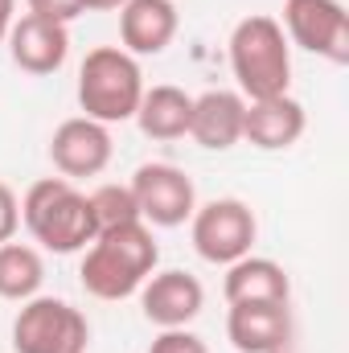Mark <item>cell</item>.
Segmentation results:
<instances>
[{"instance_id": "1", "label": "cell", "mask_w": 349, "mask_h": 353, "mask_svg": "<svg viewBox=\"0 0 349 353\" xmlns=\"http://www.w3.org/2000/svg\"><path fill=\"white\" fill-rule=\"evenodd\" d=\"M161 263V247L148 222H128L103 230L87 243L79 279L94 300H128L144 288V279Z\"/></svg>"}, {"instance_id": "2", "label": "cell", "mask_w": 349, "mask_h": 353, "mask_svg": "<svg viewBox=\"0 0 349 353\" xmlns=\"http://www.w3.org/2000/svg\"><path fill=\"white\" fill-rule=\"evenodd\" d=\"M21 222L33 234V243H41L54 255L87 251V243L94 239L87 193H79L74 181H66V176L33 181L21 201Z\"/></svg>"}, {"instance_id": "3", "label": "cell", "mask_w": 349, "mask_h": 353, "mask_svg": "<svg viewBox=\"0 0 349 353\" xmlns=\"http://www.w3.org/2000/svg\"><path fill=\"white\" fill-rule=\"evenodd\" d=\"M230 70L239 79V94L251 99H271L288 94L292 87V46L279 29L275 17H243L230 33Z\"/></svg>"}, {"instance_id": "4", "label": "cell", "mask_w": 349, "mask_h": 353, "mask_svg": "<svg viewBox=\"0 0 349 353\" xmlns=\"http://www.w3.org/2000/svg\"><path fill=\"white\" fill-rule=\"evenodd\" d=\"M144 99V74H140V62L119 50V46H99L90 50L79 66V103H83V115L99 119V123H123L136 115Z\"/></svg>"}, {"instance_id": "5", "label": "cell", "mask_w": 349, "mask_h": 353, "mask_svg": "<svg viewBox=\"0 0 349 353\" xmlns=\"http://www.w3.org/2000/svg\"><path fill=\"white\" fill-rule=\"evenodd\" d=\"M87 316L58 296L25 300L12 321V353H87Z\"/></svg>"}, {"instance_id": "6", "label": "cell", "mask_w": 349, "mask_h": 353, "mask_svg": "<svg viewBox=\"0 0 349 353\" xmlns=\"http://www.w3.org/2000/svg\"><path fill=\"white\" fill-rule=\"evenodd\" d=\"M255 234H259V222H255L251 205L239 201V197H214V201L197 205L193 218H189L193 251L206 263H218V267H230L235 259L251 255Z\"/></svg>"}, {"instance_id": "7", "label": "cell", "mask_w": 349, "mask_h": 353, "mask_svg": "<svg viewBox=\"0 0 349 353\" xmlns=\"http://www.w3.org/2000/svg\"><path fill=\"white\" fill-rule=\"evenodd\" d=\"M283 37L308 54L329 58L333 66L349 62V12L341 0H283Z\"/></svg>"}, {"instance_id": "8", "label": "cell", "mask_w": 349, "mask_h": 353, "mask_svg": "<svg viewBox=\"0 0 349 353\" xmlns=\"http://www.w3.org/2000/svg\"><path fill=\"white\" fill-rule=\"evenodd\" d=\"M132 197H136V210L148 226H185L197 210V189L193 181L185 176V169L165 165V161H152V165H140L132 176Z\"/></svg>"}, {"instance_id": "9", "label": "cell", "mask_w": 349, "mask_h": 353, "mask_svg": "<svg viewBox=\"0 0 349 353\" xmlns=\"http://www.w3.org/2000/svg\"><path fill=\"white\" fill-rule=\"evenodd\" d=\"M50 161L66 181L99 176L111 165V128L99 119H87V115L58 123L50 136Z\"/></svg>"}, {"instance_id": "10", "label": "cell", "mask_w": 349, "mask_h": 353, "mask_svg": "<svg viewBox=\"0 0 349 353\" xmlns=\"http://www.w3.org/2000/svg\"><path fill=\"white\" fill-rule=\"evenodd\" d=\"M140 308L144 321L157 329H189V321L201 316L206 308V288L189 271H152L140 288Z\"/></svg>"}, {"instance_id": "11", "label": "cell", "mask_w": 349, "mask_h": 353, "mask_svg": "<svg viewBox=\"0 0 349 353\" xmlns=\"http://www.w3.org/2000/svg\"><path fill=\"white\" fill-rule=\"evenodd\" d=\"M4 46H8L12 62L25 74L41 79V74H54V70L66 66V58H70V29L58 25V21H41V17L25 12V17L12 21Z\"/></svg>"}, {"instance_id": "12", "label": "cell", "mask_w": 349, "mask_h": 353, "mask_svg": "<svg viewBox=\"0 0 349 353\" xmlns=\"http://www.w3.org/2000/svg\"><path fill=\"white\" fill-rule=\"evenodd\" d=\"M308 128L304 107L292 94H271V99H251L243 111V140H251L263 152H283L292 148Z\"/></svg>"}, {"instance_id": "13", "label": "cell", "mask_w": 349, "mask_h": 353, "mask_svg": "<svg viewBox=\"0 0 349 353\" xmlns=\"http://www.w3.org/2000/svg\"><path fill=\"white\" fill-rule=\"evenodd\" d=\"M177 4L173 0H128L119 8V50H128L132 58H152L165 54L169 41L177 37Z\"/></svg>"}, {"instance_id": "14", "label": "cell", "mask_w": 349, "mask_h": 353, "mask_svg": "<svg viewBox=\"0 0 349 353\" xmlns=\"http://www.w3.org/2000/svg\"><path fill=\"white\" fill-rule=\"evenodd\" d=\"M226 337L239 353H279L292 341L288 304H230Z\"/></svg>"}, {"instance_id": "15", "label": "cell", "mask_w": 349, "mask_h": 353, "mask_svg": "<svg viewBox=\"0 0 349 353\" xmlns=\"http://www.w3.org/2000/svg\"><path fill=\"white\" fill-rule=\"evenodd\" d=\"M243 111H247V99L239 90H206L193 99L189 136L210 152H226L243 140Z\"/></svg>"}, {"instance_id": "16", "label": "cell", "mask_w": 349, "mask_h": 353, "mask_svg": "<svg viewBox=\"0 0 349 353\" xmlns=\"http://www.w3.org/2000/svg\"><path fill=\"white\" fill-rule=\"evenodd\" d=\"M222 296H226V304H288L292 283H288V271L275 259L243 255L226 267Z\"/></svg>"}, {"instance_id": "17", "label": "cell", "mask_w": 349, "mask_h": 353, "mask_svg": "<svg viewBox=\"0 0 349 353\" xmlns=\"http://www.w3.org/2000/svg\"><path fill=\"white\" fill-rule=\"evenodd\" d=\"M189 115H193V94L161 83V87H144V99L132 119L148 140H181L189 136Z\"/></svg>"}, {"instance_id": "18", "label": "cell", "mask_w": 349, "mask_h": 353, "mask_svg": "<svg viewBox=\"0 0 349 353\" xmlns=\"http://www.w3.org/2000/svg\"><path fill=\"white\" fill-rule=\"evenodd\" d=\"M46 283V259L29 243H0V300H33Z\"/></svg>"}, {"instance_id": "19", "label": "cell", "mask_w": 349, "mask_h": 353, "mask_svg": "<svg viewBox=\"0 0 349 353\" xmlns=\"http://www.w3.org/2000/svg\"><path fill=\"white\" fill-rule=\"evenodd\" d=\"M87 205H90V226H94V234L115 230V226H128V222H144L128 185H99V189H90Z\"/></svg>"}, {"instance_id": "20", "label": "cell", "mask_w": 349, "mask_h": 353, "mask_svg": "<svg viewBox=\"0 0 349 353\" xmlns=\"http://www.w3.org/2000/svg\"><path fill=\"white\" fill-rule=\"evenodd\" d=\"M148 353H210V345L197 333H189V329H161L152 337Z\"/></svg>"}, {"instance_id": "21", "label": "cell", "mask_w": 349, "mask_h": 353, "mask_svg": "<svg viewBox=\"0 0 349 353\" xmlns=\"http://www.w3.org/2000/svg\"><path fill=\"white\" fill-rule=\"evenodd\" d=\"M33 17L41 21H58V25H70L83 17V0H25Z\"/></svg>"}, {"instance_id": "22", "label": "cell", "mask_w": 349, "mask_h": 353, "mask_svg": "<svg viewBox=\"0 0 349 353\" xmlns=\"http://www.w3.org/2000/svg\"><path fill=\"white\" fill-rule=\"evenodd\" d=\"M17 226H21V201H17V193L0 181V243H12Z\"/></svg>"}, {"instance_id": "23", "label": "cell", "mask_w": 349, "mask_h": 353, "mask_svg": "<svg viewBox=\"0 0 349 353\" xmlns=\"http://www.w3.org/2000/svg\"><path fill=\"white\" fill-rule=\"evenodd\" d=\"M12 12H17V0H0V46L8 41V29H12V21H17Z\"/></svg>"}, {"instance_id": "24", "label": "cell", "mask_w": 349, "mask_h": 353, "mask_svg": "<svg viewBox=\"0 0 349 353\" xmlns=\"http://www.w3.org/2000/svg\"><path fill=\"white\" fill-rule=\"evenodd\" d=\"M128 0H83V12H111V8H123Z\"/></svg>"}]
</instances>
